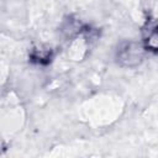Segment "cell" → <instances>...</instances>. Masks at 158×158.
<instances>
[{"mask_svg":"<svg viewBox=\"0 0 158 158\" xmlns=\"http://www.w3.org/2000/svg\"><path fill=\"white\" fill-rule=\"evenodd\" d=\"M142 44L146 51L149 52H158V25H151L143 33Z\"/></svg>","mask_w":158,"mask_h":158,"instance_id":"7a4b0ae2","label":"cell"},{"mask_svg":"<svg viewBox=\"0 0 158 158\" xmlns=\"http://www.w3.org/2000/svg\"><path fill=\"white\" fill-rule=\"evenodd\" d=\"M31 58L33 62H37V63H47L48 59L51 58V49L35 48L31 53Z\"/></svg>","mask_w":158,"mask_h":158,"instance_id":"3957f363","label":"cell"},{"mask_svg":"<svg viewBox=\"0 0 158 158\" xmlns=\"http://www.w3.org/2000/svg\"><path fill=\"white\" fill-rule=\"evenodd\" d=\"M144 47L141 43L130 41L122 43L116 52V60L120 65L127 68H135L139 65L144 57Z\"/></svg>","mask_w":158,"mask_h":158,"instance_id":"6da1fadb","label":"cell"}]
</instances>
